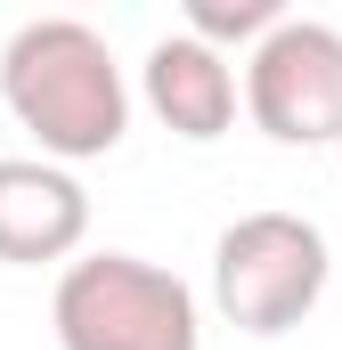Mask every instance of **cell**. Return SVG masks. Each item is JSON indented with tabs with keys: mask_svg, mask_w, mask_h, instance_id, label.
I'll return each mask as SVG.
<instances>
[{
	"mask_svg": "<svg viewBox=\"0 0 342 350\" xmlns=\"http://www.w3.org/2000/svg\"><path fill=\"white\" fill-rule=\"evenodd\" d=\"M0 98L8 114L41 139L49 163H90L114 155L131 131V82L82 16H33L0 49Z\"/></svg>",
	"mask_w": 342,
	"mask_h": 350,
	"instance_id": "1",
	"label": "cell"
},
{
	"mask_svg": "<svg viewBox=\"0 0 342 350\" xmlns=\"http://www.w3.org/2000/svg\"><path fill=\"white\" fill-rule=\"evenodd\" d=\"M49 326H57V350H204L196 293L139 253L66 261Z\"/></svg>",
	"mask_w": 342,
	"mask_h": 350,
	"instance_id": "2",
	"label": "cell"
},
{
	"mask_svg": "<svg viewBox=\"0 0 342 350\" xmlns=\"http://www.w3.org/2000/svg\"><path fill=\"white\" fill-rule=\"evenodd\" d=\"M326 277H334V253L302 212H245L212 245V301L237 334H261V342L302 326L326 301Z\"/></svg>",
	"mask_w": 342,
	"mask_h": 350,
	"instance_id": "3",
	"label": "cell"
},
{
	"mask_svg": "<svg viewBox=\"0 0 342 350\" xmlns=\"http://www.w3.org/2000/svg\"><path fill=\"white\" fill-rule=\"evenodd\" d=\"M245 114L277 147H342V33L285 16L245 57Z\"/></svg>",
	"mask_w": 342,
	"mask_h": 350,
	"instance_id": "4",
	"label": "cell"
},
{
	"mask_svg": "<svg viewBox=\"0 0 342 350\" xmlns=\"http://www.w3.org/2000/svg\"><path fill=\"white\" fill-rule=\"evenodd\" d=\"M82 237H90L82 179L49 155H0V261L8 269L74 261Z\"/></svg>",
	"mask_w": 342,
	"mask_h": 350,
	"instance_id": "5",
	"label": "cell"
},
{
	"mask_svg": "<svg viewBox=\"0 0 342 350\" xmlns=\"http://www.w3.org/2000/svg\"><path fill=\"white\" fill-rule=\"evenodd\" d=\"M139 82H147V106L163 114L179 139H196V147H212L237 122V66L212 41H196V33H163L147 49Z\"/></svg>",
	"mask_w": 342,
	"mask_h": 350,
	"instance_id": "6",
	"label": "cell"
},
{
	"mask_svg": "<svg viewBox=\"0 0 342 350\" xmlns=\"http://www.w3.org/2000/svg\"><path fill=\"white\" fill-rule=\"evenodd\" d=\"M277 25H285L277 0H187V25H179V33H196V41H212V49L228 57V41H253L261 49Z\"/></svg>",
	"mask_w": 342,
	"mask_h": 350,
	"instance_id": "7",
	"label": "cell"
}]
</instances>
